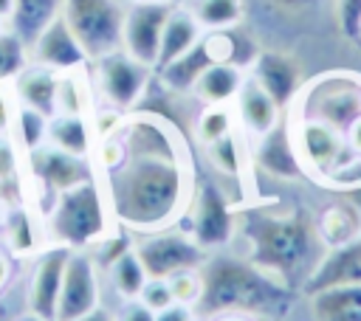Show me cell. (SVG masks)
<instances>
[{"label": "cell", "mask_w": 361, "mask_h": 321, "mask_svg": "<svg viewBox=\"0 0 361 321\" xmlns=\"http://www.w3.org/2000/svg\"><path fill=\"white\" fill-rule=\"evenodd\" d=\"M200 279L203 293L192 307L200 321L231 313L259 321H285L299 304V290L282 284L251 259L212 253L200 268Z\"/></svg>", "instance_id": "7a4b0ae2"}, {"label": "cell", "mask_w": 361, "mask_h": 321, "mask_svg": "<svg viewBox=\"0 0 361 321\" xmlns=\"http://www.w3.org/2000/svg\"><path fill=\"white\" fill-rule=\"evenodd\" d=\"M186 6L203 31H226L243 23V0H189Z\"/></svg>", "instance_id": "f1b7e54d"}, {"label": "cell", "mask_w": 361, "mask_h": 321, "mask_svg": "<svg viewBox=\"0 0 361 321\" xmlns=\"http://www.w3.org/2000/svg\"><path fill=\"white\" fill-rule=\"evenodd\" d=\"M113 214L104 189L96 177L56 194L45 211V237L51 245L71 251L93 248L113 231Z\"/></svg>", "instance_id": "277c9868"}, {"label": "cell", "mask_w": 361, "mask_h": 321, "mask_svg": "<svg viewBox=\"0 0 361 321\" xmlns=\"http://www.w3.org/2000/svg\"><path fill=\"white\" fill-rule=\"evenodd\" d=\"M296 155L305 169L327 177L336 186V177L353 163L358 155H353L347 135L324 121L316 118H296V132H290Z\"/></svg>", "instance_id": "ba28073f"}, {"label": "cell", "mask_w": 361, "mask_h": 321, "mask_svg": "<svg viewBox=\"0 0 361 321\" xmlns=\"http://www.w3.org/2000/svg\"><path fill=\"white\" fill-rule=\"evenodd\" d=\"M316 228H319L327 248L347 245V242L361 237V211L355 208L353 200H336L319 211Z\"/></svg>", "instance_id": "cb8c5ba5"}, {"label": "cell", "mask_w": 361, "mask_h": 321, "mask_svg": "<svg viewBox=\"0 0 361 321\" xmlns=\"http://www.w3.org/2000/svg\"><path fill=\"white\" fill-rule=\"evenodd\" d=\"M76 321H116V318H113V315H110V313H107V310L99 304L96 310H90L87 315H82V318H76Z\"/></svg>", "instance_id": "f6af8a7d"}, {"label": "cell", "mask_w": 361, "mask_h": 321, "mask_svg": "<svg viewBox=\"0 0 361 321\" xmlns=\"http://www.w3.org/2000/svg\"><path fill=\"white\" fill-rule=\"evenodd\" d=\"M212 321H254V318H248V315H237V313H231V315H220V318H212Z\"/></svg>", "instance_id": "681fc988"}, {"label": "cell", "mask_w": 361, "mask_h": 321, "mask_svg": "<svg viewBox=\"0 0 361 321\" xmlns=\"http://www.w3.org/2000/svg\"><path fill=\"white\" fill-rule=\"evenodd\" d=\"M93 135H96L93 124L82 113H56V115L48 118V144L62 149V152L90 158Z\"/></svg>", "instance_id": "603a6c76"}, {"label": "cell", "mask_w": 361, "mask_h": 321, "mask_svg": "<svg viewBox=\"0 0 361 321\" xmlns=\"http://www.w3.org/2000/svg\"><path fill=\"white\" fill-rule=\"evenodd\" d=\"M237 225L248 242V259L299 293L327 253L316 220L302 208L251 211Z\"/></svg>", "instance_id": "3957f363"}, {"label": "cell", "mask_w": 361, "mask_h": 321, "mask_svg": "<svg viewBox=\"0 0 361 321\" xmlns=\"http://www.w3.org/2000/svg\"><path fill=\"white\" fill-rule=\"evenodd\" d=\"M341 284H361V237L347 245L327 248V253L305 282L302 293L313 296L319 290L341 287Z\"/></svg>", "instance_id": "e0dca14e"}, {"label": "cell", "mask_w": 361, "mask_h": 321, "mask_svg": "<svg viewBox=\"0 0 361 321\" xmlns=\"http://www.w3.org/2000/svg\"><path fill=\"white\" fill-rule=\"evenodd\" d=\"M234 121H237V115H234V110L228 104H209L195 118V135H197V141L203 146H209V144L231 135L234 132Z\"/></svg>", "instance_id": "f546056e"}, {"label": "cell", "mask_w": 361, "mask_h": 321, "mask_svg": "<svg viewBox=\"0 0 361 321\" xmlns=\"http://www.w3.org/2000/svg\"><path fill=\"white\" fill-rule=\"evenodd\" d=\"M282 113L285 110L274 101V96L248 73L234 99V115L243 124V130L251 138H262L282 124Z\"/></svg>", "instance_id": "2e32d148"}, {"label": "cell", "mask_w": 361, "mask_h": 321, "mask_svg": "<svg viewBox=\"0 0 361 321\" xmlns=\"http://www.w3.org/2000/svg\"><path fill=\"white\" fill-rule=\"evenodd\" d=\"M56 90H59V73L34 62H28L23 73L14 79V101L48 118L56 115Z\"/></svg>", "instance_id": "ffe728a7"}, {"label": "cell", "mask_w": 361, "mask_h": 321, "mask_svg": "<svg viewBox=\"0 0 361 321\" xmlns=\"http://www.w3.org/2000/svg\"><path fill=\"white\" fill-rule=\"evenodd\" d=\"M358 42H361V39H358Z\"/></svg>", "instance_id": "9f6ffc18"}, {"label": "cell", "mask_w": 361, "mask_h": 321, "mask_svg": "<svg viewBox=\"0 0 361 321\" xmlns=\"http://www.w3.org/2000/svg\"><path fill=\"white\" fill-rule=\"evenodd\" d=\"M107 276H110V284H113V290L124 298V301H133V298H138V293H141V287L147 284V270H144V265H141V259L135 256V251L130 248V251H124L118 259H113L110 265H107Z\"/></svg>", "instance_id": "83f0119b"}, {"label": "cell", "mask_w": 361, "mask_h": 321, "mask_svg": "<svg viewBox=\"0 0 361 321\" xmlns=\"http://www.w3.org/2000/svg\"><path fill=\"white\" fill-rule=\"evenodd\" d=\"M172 6L175 3H130L124 8L121 48L152 70L161 54V37H164V25Z\"/></svg>", "instance_id": "7c38bea8"}, {"label": "cell", "mask_w": 361, "mask_h": 321, "mask_svg": "<svg viewBox=\"0 0 361 321\" xmlns=\"http://www.w3.org/2000/svg\"><path fill=\"white\" fill-rule=\"evenodd\" d=\"M68 253H71V248L51 245L34 262L28 293H25V307H28V313H34V315H39L45 321L56 318V304H59V290H62Z\"/></svg>", "instance_id": "5bb4252c"}, {"label": "cell", "mask_w": 361, "mask_h": 321, "mask_svg": "<svg viewBox=\"0 0 361 321\" xmlns=\"http://www.w3.org/2000/svg\"><path fill=\"white\" fill-rule=\"evenodd\" d=\"M251 76L274 96V101L285 110L299 96V68L290 56L276 51H259L251 62Z\"/></svg>", "instance_id": "ac0fdd59"}, {"label": "cell", "mask_w": 361, "mask_h": 321, "mask_svg": "<svg viewBox=\"0 0 361 321\" xmlns=\"http://www.w3.org/2000/svg\"><path fill=\"white\" fill-rule=\"evenodd\" d=\"M28 172L37 180V186L54 200L56 194L85 183L93 177L90 158H79L71 152H62L51 144H42L39 149L28 152Z\"/></svg>", "instance_id": "4fadbf2b"}, {"label": "cell", "mask_w": 361, "mask_h": 321, "mask_svg": "<svg viewBox=\"0 0 361 321\" xmlns=\"http://www.w3.org/2000/svg\"><path fill=\"white\" fill-rule=\"evenodd\" d=\"M195 321H200V318H195Z\"/></svg>", "instance_id": "db71d44e"}, {"label": "cell", "mask_w": 361, "mask_h": 321, "mask_svg": "<svg viewBox=\"0 0 361 321\" xmlns=\"http://www.w3.org/2000/svg\"><path fill=\"white\" fill-rule=\"evenodd\" d=\"M3 31H6V23H3V20H0V34H3Z\"/></svg>", "instance_id": "f5cc1de1"}, {"label": "cell", "mask_w": 361, "mask_h": 321, "mask_svg": "<svg viewBox=\"0 0 361 321\" xmlns=\"http://www.w3.org/2000/svg\"><path fill=\"white\" fill-rule=\"evenodd\" d=\"M6 242L17 256H25V253L37 251L39 234H37V225H34L28 208L17 206V208L8 211V217H6Z\"/></svg>", "instance_id": "1f68e13d"}, {"label": "cell", "mask_w": 361, "mask_h": 321, "mask_svg": "<svg viewBox=\"0 0 361 321\" xmlns=\"http://www.w3.org/2000/svg\"><path fill=\"white\" fill-rule=\"evenodd\" d=\"M276 6L282 8H290V11H299V8H310V6H319L322 0H274Z\"/></svg>", "instance_id": "ee69618b"}, {"label": "cell", "mask_w": 361, "mask_h": 321, "mask_svg": "<svg viewBox=\"0 0 361 321\" xmlns=\"http://www.w3.org/2000/svg\"><path fill=\"white\" fill-rule=\"evenodd\" d=\"M28 56L34 65H42V68H51L56 73H68V70H82L90 59L87 54L82 51L79 39L73 37L71 25L65 23V17L59 14L51 25L42 28V34L31 42L28 48Z\"/></svg>", "instance_id": "9a60e30c"}, {"label": "cell", "mask_w": 361, "mask_h": 321, "mask_svg": "<svg viewBox=\"0 0 361 321\" xmlns=\"http://www.w3.org/2000/svg\"><path fill=\"white\" fill-rule=\"evenodd\" d=\"M336 20L347 39H361V0H336Z\"/></svg>", "instance_id": "8d00e7d4"}, {"label": "cell", "mask_w": 361, "mask_h": 321, "mask_svg": "<svg viewBox=\"0 0 361 321\" xmlns=\"http://www.w3.org/2000/svg\"><path fill=\"white\" fill-rule=\"evenodd\" d=\"M189 234L212 253L231 242L237 231V214L231 200L214 180H200L189 200Z\"/></svg>", "instance_id": "30bf717a"}, {"label": "cell", "mask_w": 361, "mask_h": 321, "mask_svg": "<svg viewBox=\"0 0 361 321\" xmlns=\"http://www.w3.org/2000/svg\"><path fill=\"white\" fill-rule=\"evenodd\" d=\"M31 62V56H28V45L8 28V31H3L0 34V84H6V82H14L20 73H23V68Z\"/></svg>", "instance_id": "836d02e7"}, {"label": "cell", "mask_w": 361, "mask_h": 321, "mask_svg": "<svg viewBox=\"0 0 361 321\" xmlns=\"http://www.w3.org/2000/svg\"><path fill=\"white\" fill-rule=\"evenodd\" d=\"M203 25L197 23V17L192 14L189 6H172L166 25H164V37H161V54L155 62V70L166 68L169 62H175L178 56H183L186 51H192L200 39H203Z\"/></svg>", "instance_id": "44dd1931"}, {"label": "cell", "mask_w": 361, "mask_h": 321, "mask_svg": "<svg viewBox=\"0 0 361 321\" xmlns=\"http://www.w3.org/2000/svg\"><path fill=\"white\" fill-rule=\"evenodd\" d=\"M130 3H178V0H130Z\"/></svg>", "instance_id": "816d5d0a"}, {"label": "cell", "mask_w": 361, "mask_h": 321, "mask_svg": "<svg viewBox=\"0 0 361 321\" xmlns=\"http://www.w3.org/2000/svg\"><path fill=\"white\" fill-rule=\"evenodd\" d=\"M299 99V118L324 121L347 135L350 124L361 118V79L347 73L322 76Z\"/></svg>", "instance_id": "52a82bcc"}, {"label": "cell", "mask_w": 361, "mask_h": 321, "mask_svg": "<svg viewBox=\"0 0 361 321\" xmlns=\"http://www.w3.org/2000/svg\"><path fill=\"white\" fill-rule=\"evenodd\" d=\"M245 68L231 65V62H212L195 82L192 96L200 104H234L243 82H245Z\"/></svg>", "instance_id": "7402d4cb"}, {"label": "cell", "mask_w": 361, "mask_h": 321, "mask_svg": "<svg viewBox=\"0 0 361 321\" xmlns=\"http://www.w3.org/2000/svg\"><path fill=\"white\" fill-rule=\"evenodd\" d=\"M254 160L262 172L274 175V177H282V180H293L305 172L299 155H296V146H293V138L288 132L285 124H279L276 130H271L268 135L257 138V149H254Z\"/></svg>", "instance_id": "d6986e66"}, {"label": "cell", "mask_w": 361, "mask_h": 321, "mask_svg": "<svg viewBox=\"0 0 361 321\" xmlns=\"http://www.w3.org/2000/svg\"><path fill=\"white\" fill-rule=\"evenodd\" d=\"M138 301H141L144 307H149L152 313H161V310H166L169 304H175L166 279H147V284H144L141 293H138Z\"/></svg>", "instance_id": "74e56055"}, {"label": "cell", "mask_w": 361, "mask_h": 321, "mask_svg": "<svg viewBox=\"0 0 361 321\" xmlns=\"http://www.w3.org/2000/svg\"><path fill=\"white\" fill-rule=\"evenodd\" d=\"M353 203H355V208L361 211V186H355V189H350V194H347Z\"/></svg>", "instance_id": "c3c4849f"}, {"label": "cell", "mask_w": 361, "mask_h": 321, "mask_svg": "<svg viewBox=\"0 0 361 321\" xmlns=\"http://www.w3.org/2000/svg\"><path fill=\"white\" fill-rule=\"evenodd\" d=\"M183 3H189V0H183Z\"/></svg>", "instance_id": "11a10c76"}, {"label": "cell", "mask_w": 361, "mask_h": 321, "mask_svg": "<svg viewBox=\"0 0 361 321\" xmlns=\"http://www.w3.org/2000/svg\"><path fill=\"white\" fill-rule=\"evenodd\" d=\"M116 321H155V313L149 307H144L138 298H133V301H124Z\"/></svg>", "instance_id": "f35d334b"}, {"label": "cell", "mask_w": 361, "mask_h": 321, "mask_svg": "<svg viewBox=\"0 0 361 321\" xmlns=\"http://www.w3.org/2000/svg\"><path fill=\"white\" fill-rule=\"evenodd\" d=\"M209 65H212V56H209L203 39H200L192 51H186L183 56H178V59L169 62L166 68L155 70V76H158L161 90H166V93H192L197 76H200Z\"/></svg>", "instance_id": "484cf974"}, {"label": "cell", "mask_w": 361, "mask_h": 321, "mask_svg": "<svg viewBox=\"0 0 361 321\" xmlns=\"http://www.w3.org/2000/svg\"><path fill=\"white\" fill-rule=\"evenodd\" d=\"M313 321H361V284L327 287L310 296Z\"/></svg>", "instance_id": "d4e9b609"}, {"label": "cell", "mask_w": 361, "mask_h": 321, "mask_svg": "<svg viewBox=\"0 0 361 321\" xmlns=\"http://www.w3.org/2000/svg\"><path fill=\"white\" fill-rule=\"evenodd\" d=\"M93 73H96V87H99L102 99L107 101V107L130 113L144 101L155 70L141 65L121 48V51H113V54L96 59Z\"/></svg>", "instance_id": "9c48e42d"}, {"label": "cell", "mask_w": 361, "mask_h": 321, "mask_svg": "<svg viewBox=\"0 0 361 321\" xmlns=\"http://www.w3.org/2000/svg\"><path fill=\"white\" fill-rule=\"evenodd\" d=\"M62 17L90 62L121 51L124 8L116 0H65Z\"/></svg>", "instance_id": "8992f818"}, {"label": "cell", "mask_w": 361, "mask_h": 321, "mask_svg": "<svg viewBox=\"0 0 361 321\" xmlns=\"http://www.w3.org/2000/svg\"><path fill=\"white\" fill-rule=\"evenodd\" d=\"M65 0H14L11 11V31L31 48V42L42 34L45 25H51L62 14Z\"/></svg>", "instance_id": "4316f807"}, {"label": "cell", "mask_w": 361, "mask_h": 321, "mask_svg": "<svg viewBox=\"0 0 361 321\" xmlns=\"http://www.w3.org/2000/svg\"><path fill=\"white\" fill-rule=\"evenodd\" d=\"M155 321H195V310L175 301V304H169L166 310L155 313Z\"/></svg>", "instance_id": "b9f144b4"}, {"label": "cell", "mask_w": 361, "mask_h": 321, "mask_svg": "<svg viewBox=\"0 0 361 321\" xmlns=\"http://www.w3.org/2000/svg\"><path fill=\"white\" fill-rule=\"evenodd\" d=\"M8 279H11V262L0 253V293L6 290V284H8Z\"/></svg>", "instance_id": "bcb514c9"}, {"label": "cell", "mask_w": 361, "mask_h": 321, "mask_svg": "<svg viewBox=\"0 0 361 321\" xmlns=\"http://www.w3.org/2000/svg\"><path fill=\"white\" fill-rule=\"evenodd\" d=\"M347 144H350L353 155L361 158V118H355V121L350 124V130H347Z\"/></svg>", "instance_id": "7bdbcfd3"}, {"label": "cell", "mask_w": 361, "mask_h": 321, "mask_svg": "<svg viewBox=\"0 0 361 321\" xmlns=\"http://www.w3.org/2000/svg\"><path fill=\"white\" fill-rule=\"evenodd\" d=\"M14 321H45V318H39V315H34V313H25V315H20V318H14Z\"/></svg>", "instance_id": "f907efd6"}, {"label": "cell", "mask_w": 361, "mask_h": 321, "mask_svg": "<svg viewBox=\"0 0 361 321\" xmlns=\"http://www.w3.org/2000/svg\"><path fill=\"white\" fill-rule=\"evenodd\" d=\"M17 172V149L8 141H0V183L14 177Z\"/></svg>", "instance_id": "ab89813d"}, {"label": "cell", "mask_w": 361, "mask_h": 321, "mask_svg": "<svg viewBox=\"0 0 361 321\" xmlns=\"http://www.w3.org/2000/svg\"><path fill=\"white\" fill-rule=\"evenodd\" d=\"M206 155H209L212 166L223 177H240L243 163H245V155H243V146H240V141H237L234 132L226 135V138H220V141H214V144H209L206 146Z\"/></svg>", "instance_id": "e575fe53"}, {"label": "cell", "mask_w": 361, "mask_h": 321, "mask_svg": "<svg viewBox=\"0 0 361 321\" xmlns=\"http://www.w3.org/2000/svg\"><path fill=\"white\" fill-rule=\"evenodd\" d=\"M116 135L121 141V158L104 169V194L116 225L135 234L175 225L192 200L183 141L149 110L124 118Z\"/></svg>", "instance_id": "6da1fadb"}, {"label": "cell", "mask_w": 361, "mask_h": 321, "mask_svg": "<svg viewBox=\"0 0 361 321\" xmlns=\"http://www.w3.org/2000/svg\"><path fill=\"white\" fill-rule=\"evenodd\" d=\"M133 251L141 259L144 270L149 279H169L183 270H200L203 262L212 256L192 234L178 231V228H161V231H147L133 239Z\"/></svg>", "instance_id": "5b68a950"}, {"label": "cell", "mask_w": 361, "mask_h": 321, "mask_svg": "<svg viewBox=\"0 0 361 321\" xmlns=\"http://www.w3.org/2000/svg\"><path fill=\"white\" fill-rule=\"evenodd\" d=\"M14 135H17V144L20 149L28 155L34 149H39L42 144H48V115L31 110V107H23L17 104V115H14Z\"/></svg>", "instance_id": "4dcf8cb0"}, {"label": "cell", "mask_w": 361, "mask_h": 321, "mask_svg": "<svg viewBox=\"0 0 361 321\" xmlns=\"http://www.w3.org/2000/svg\"><path fill=\"white\" fill-rule=\"evenodd\" d=\"M14 115H17L14 104H11L8 93H6L3 87H0V138L11 132V127H14Z\"/></svg>", "instance_id": "60d3db41"}, {"label": "cell", "mask_w": 361, "mask_h": 321, "mask_svg": "<svg viewBox=\"0 0 361 321\" xmlns=\"http://www.w3.org/2000/svg\"><path fill=\"white\" fill-rule=\"evenodd\" d=\"M11 11H14V0H0V20L3 23L11 20Z\"/></svg>", "instance_id": "7dc6e473"}, {"label": "cell", "mask_w": 361, "mask_h": 321, "mask_svg": "<svg viewBox=\"0 0 361 321\" xmlns=\"http://www.w3.org/2000/svg\"><path fill=\"white\" fill-rule=\"evenodd\" d=\"M90 104V90L79 70L59 73V90H56V113H82L87 115Z\"/></svg>", "instance_id": "d6a6232c"}, {"label": "cell", "mask_w": 361, "mask_h": 321, "mask_svg": "<svg viewBox=\"0 0 361 321\" xmlns=\"http://www.w3.org/2000/svg\"><path fill=\"white\" fill-rule=\"evenodd\" d=\"M169 282V290H172V298L178 304H186V307H195L200 293H203V279H200V270H183V273H175L166 279Z\"/></svg>", "instance_id": "d590c367"}, {"label": "cell", "mask_w": 361, "mask_h": 321, "mask_svg": "<svg viewBox=\"0 0 361 321\" xmlns=\"http://www.w3.org/2000/svg\"><path fill=\"white\" fill-rule=\"evenodd\" d=\"M99 265L87 248L71 251L65 262V276H62V290H59V304H56V318L54 321H76L96 310L102 304V282H99Z\"/></svg>", "instance_id": "8fae6325"}]
</instances>
